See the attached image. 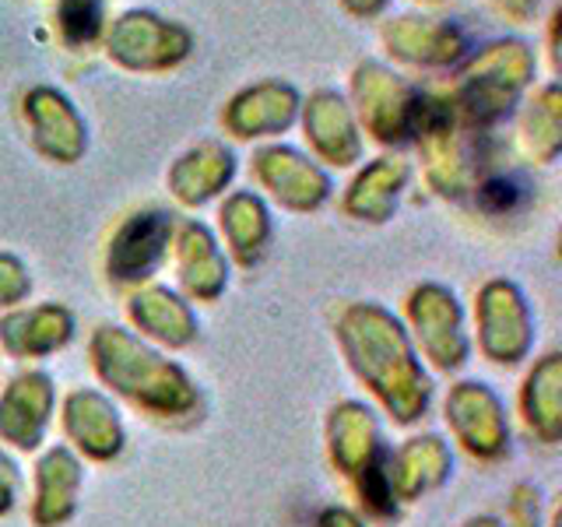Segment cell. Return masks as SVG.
<instances>
[{
	"label": "cell",
	"instance_id": "obj_26",
	"mask_svg": "<svg viewBox=\"0 0 562 527\" xmlns=\"http://www.w3.org/2000/svg\"><path fill=\"white\" fill-rule=\"evenodd\" d=\"M520 412L538 444L555 447L562 436V356L549 351L538 366L527 373L524 391H520Z\"/></svg>",
	"mask_w": 562,
	"mask_h": 527
},
{
	"label": "cell",
	"instance_id": "obj_25",
	"mask_svg": "<svg viewBox=\"0 0 562 527\" xmlns=\"http://www.w3.org/2000/svg\"><path fill=\"white\" fill-rule=\"evenodd\" d=\"M383 447L380 436V422L376 415L359 401H341L338 408L327 418V450H330V464L341 474H356L369 457Z\"/></svg>",
	"mask_w": 562,
	"mask_h": 527
},
{
	"label": "cell",
	"instance_id": "obj_16",
	"mask_svg": "<svg viewBox=\"0 0 562 527\" xmlns=\"http://www.w3.org/2000/svg\"><path fill=\"white\" fill-rule=\"evenodd\" d=\"M172 260L180 289L193 303H215L228 285V257L204 222H183L172 236Z\"/></svg>",
	"mask_w": 562,
	"mask_h": 527
},
{
	"label": "cell",
	"instance_id": "obj_20",
	"mask_svg": "<svg viewBox=\"0 0 562 527\" xmlns=\"http://www.w3.org/2000/svg\"><path fill=\"white\" fill-rule=\"evenodd\" d=\"M75 341V313L60 303L11 310L0 316V348L11 359H46Z\"/></svg>",
	"mask_w": 562,
	"mask_h": 527
},
{
	"label": "cell",
	"instance_id": "obj_37",
	"mask_svg": "<svg viewBox=\"0 0 562 527\" xmlns=\"http://www.w3.org/2000/svg\"><path fill=\"white\" fill-rule=\"evenodd\" d=\"M559 22H562V11L555 8L549 18V57H552V70L559 75Z\"/></svg>",
	"mask_w": 562,
	"mask_h": 527
},
{
	"label": "cell",
	"instance_id": "obj_34",
	"mask_svg": "<svg viewBox=\"0 0 562 527\" xmlns=\"http://www.w3.org/2000/svg\"><path fill=\"white\" fill-rule=\"evenodd\" d=\"M485 4H492L503 18H509V22L527 25V22H531V18L538 14L541 0H485Z\"/></svg>",
	"mask_w": 562,
	"mask_h": 527
},
{
	"label": "cell",
	"instance_id": "obj_8",
	"mask_svg": "<svg viewBox=\"0 0 562 527\" xmlns=\"http://www.w3.org/2000/svg\"><path fill=\"white\" fill-rule=\"evenodd\" d=\"M474 321H479V348L488 362L517 366L535 345V321L524 292L506 278H492L474 299Z\"/></svg>",
	"mask_w": 562,
	"mask_h": 527
},
{
	"label": "cell",
	"instance_id": "obj_27",
	"mask_svg": "<svg viewBox=\"0 0 562 527\" xmlns=\"http://www.w3.org/2000/svg\"><path fill=\"white\" fill-rule=\"evenodd\" d=\"M520 145L527 158L538 166H552L562 152V88L559 81H544L524 102L520 113Z\"/></svg>",
	"mask_w": 562,
	"mask_h": 527
},
{
	"label": "cell",
	"instance_id": "obj_38",
	"mask_svg": "<svg viewBox=\"0 0 562 527\" xmlns=\"http://www.w3.org/2000/svg\"><path fill=\"white\" fill-rule=\"evenodd\" d=\"M418 4H443V0H418Z\"/></svg>",
	"mask_w": 562,
	"mask_h": 527
},
{
	"label": "cell",
	"instance_id": "obj_2",
	"mask_svg": "<svg viewBox=\"0 0 562 527\" xmlns=\"http://www.w3.org/2000/svg\"><path fill=\"white\" fill-rule=\"evenodd\" d=\"M95 377L131 401L137 412L158 422H193L201 412L198 383L187 377L183 366L169 362L137 334L102 324L88 341Z\"/></svg>",
	"mask_w": 562,
	"mask_h": 527
},
{
	"label": "cell",
	"instance_id": "obj_14",
	"mask_svg": "<svg viewBox=\"0 0 562 527\" xmlns=\"http://www.w3.org/2000/svg\"><path fill=\"white\" fill-rule=\"evenodd\" d=\"M299 105H303V92L292 81L281 78H263L239 88V92L225 102L222 110V127L236 141H260V137H278L289 127H295Z\"/></svg>",
	"mask_w": 562,
	"mask_h": 527
},
{
	"label": "cell",
	"instance_id": "obj_32",
	"mask_svg": "<svg viewBox=\"0 0 562 527\" xmlns=\"http://www.w3.org/2000/svg\"><path fill=\"white\" fill-rule=\"evenodd\" d=\"M32 292V274L22 257L0 250V306H18Z\"/></svg>",
	"mask_w": 562,
	"mask_h": 527
},
{
	"label": "cell",
	"instance_id": "obj_3",
	"mask_svg": "<svg viewBox=\"0 0 562 527\" xmlns=\"http://www.w3.org/2000/svg\"><path fill=\"white\" fill-rule=\"evenodd\" d=\"M535 70L538 60L531 43L503 35L485 46H471L468 57L453 67L447 99L471 134H488L520 105L535 81Z\"/></svg>",
	"mask_w": 562,
	"mask_h": 527
},
{
	"label": "cell",
	"instance_id": "obj_4",
	"mask_svg": "<svg viewBox=\"0 0 562 527\" xmlns=\"http://www.w3.org/2000/svg\"><path fill=\"white\" fill-rule=\"evenodd\" d=\"M102 49L131 75H166L193 57L198 40L176 18H166L151 8H127L113 22H105Z\"/></svg>",
	"mask_w": 562,
	"mask_h": 527
},
{
	"label": "cell",
	"instance_id": "obj_5",
	"mask_svg": "<svg viewBox=\"0 0 562 527\" xmlns=\"http://www.w3.org/2000/svg\"><path fill=\"white\" fill-rule=\"evenodd\" d=\"M345 99L356 113L359 131L373 137L376 145L401 148L412 141L422 88L401 78L394 67L380 60H359L351 70V88Z\"/></svg>",
	"mask_w": 562,
	"mask_h": 527
},
{
	"label": "cell",
	"instance_id": "obj_1",
	"mask_svg": "<svg viewBox=\"0 0 562 527\" xmlns=\"http://www.w3.org/2000/svg\"><path fill=\"white\" fill-rule=\"evenodd\" d=\"M338 345L373 397L401 426L429 412L432 383L422 369L412 334L380 303H351L338 316Z\"/></svg>",
	"mask_w": 562,
	"mask_h": 527
},
{
	"label": "cell",
	"instance_id": "obj_31",
	"mask_svg": "<svg viewBox=\"0 0 562 527\" xmlns=\"http://www.w3.org/2000/svg\"><path fill=\"white\" fill-rule=\"evenodd\" d=\"M541 517V496L535 485H517L509 496V509L496 517H471L464 527H538Z\"/></svg>",
	"mask_w": 562,
	"mask_h": 527
},
{
	"label": "cell",
	"instance_id": "obj_21",
	"mask_svg": "<svg viewBox=\"0 0 562 527\" xmlns=\"http://www.w3.org/2000/svg\"><path fill=\"white\" fill-rule=\"evenodd\" d=\"M127 316L140 330V338H151L166 348H190L201 334L198 313L187 299L166 285H151V281L127 299Z\"/></svg>",
	"mask_w": 562,
	"mask_h": 527
},
{
	"label": "cell",
	"instance_id": "obj_13",
	"mask_svg": "<svg viewBox=\"0 0 562 527\" xmlns=\"http://www.w3.org/2000/svg\"><path fill=\"white\" fill-rule=\"evenodd\" d=\"M299 127L316 162L351 169L362 158V131L338 88H316L299 105Z\"/></svg>",
	"mask_w": 562,
	"mask_h": 527
},
{
	"label": "cell",
	"instance_id": "obj_30",
	"mask_svg": "<svg viewBox=\"0 0 562 527\" xmlns=\"http://www.w3.org/2000/svg\"><path fill=\"white\" fill-rule=\"evenodd\" d=\"M474 201L488 215H506V211H517L520 201L527 198V187L517 172L509 169H482L479 180H474Z\"/></svg>",
	"mask_w": 562,
	"mask_h": 527
},
{
	"label": "cell",
	"instance_id": "obj_7",
	"mask_svg": "<svg viewBox=\"0 0 562 527\" xmlns=\"http://www.w3.org/2000/svg\"><path fill=\"white\" fill-rule=\"evenodd\" d=\"M176 222L162 208H145L127 215L105 246V278L113 285H148L169 260Z\"/></svg>",
	"mask_w": 562,
	"mask_h": 527
},
{
	"label": "cell",
	"instance_id": "obj_18",
	"mask_svg": "<svg viewBox=\"0 0 562 527\" xmlns=\"http://www.w3.org/2000/svg\"><path fill=\"white\" fill-rule=\"evenodd\" d=\"M64 433L88 461H113L127 447L116 404L99 391H70L64 397Z\"/></svg>",
	"mask_w": 562,
	"mask_h": 527
},
{
	"label": "cell",
	"instance_id": "obj_22",
	"mask_svg": "<svg viewBox=\"0 0 562 527\" xmlns=\"http://www.w3.org/2000/svg\"><path fill=\"white\" fill-rule=\"evenodd\" d=\"M218 228H222L228 257L246 271L257 268L271 250V236H274L271 208L254 190L228 193V198L218 204Z\"/></svg>",
	"mask_w": 562,
	"mask_h": 527
},
{
	"label": "cell",
	"instance_id": "obj_24",
	"mask_svg": "<svg viewBox=\"0 0 562 527\" xmlns=\"http://www.w3.org/2000/svg\"><path fill=\"white\" fill-rule=\"evenodd\" d=\"M453 471V453L439 436H415L401 450H391V482L401 503L439 489Z\"/></svg>",
	"mask_w": 562,
	"mask_h": 527
},
{
	"label": "cell",
	"instance_id": "obj_12",
	"mask_svg": "<svg viewBox=\"0 0 562 527\" xmlns=\"http://www.w3.org/2000/svg\"><path fill=\"white\" fill-rule=\"evenodd\" d=\"M447 426L474 461H499L509 450V422L488 383L464 380L447 397Z\"/></svg>",
	"mask_w": 562,
	"mask_h": 527
},
{
	"label": "cell",
	"instance_id": "obj_28",
	"mask_svg": "<svg viewBox=\"0 0 562 527\" xmlns=\"http://www.w3.org/2000/svg\"><path fill=\"white\" fill-rule=\"evenodd\" d=\"M351 482H356V496H359L362 509L373 520L391 524L401 517V500L391 482V447L386 444L369 457L356 474H351Z\"/></svg>",
	"mask_w": 562,
	"mask_h": 527
},
{
	"label": "cell",
	"instance_id": "obj_9",
	"mask_svg": "<svg viewBox=\"0 0 562 527\" xmlns=\"http://www.w3.org/2000/svg\"><path fill=\"white\" fill-rule=\"evenodd\" d=\"M22 123L29 145L46 162L78 166L88 152V123L81 110L57 85H32L22 96Z\"/></svg>",
	"mask_w": 562,
	"mask_h": 527
},
{
	"label": "cell",
	"instance_id": "obj_10",
	"mask_svg": "<svg viewBox=\"0 0 562 527\" xmlns=\"http://www.w3.org/2000/svg\"><path fill=\"white\" fill-rule=\"evenodd\" d=\"M254 180L260 190H268V198L281 204L295 215H310V211H321L330 193L334 180L330 172L310 158L306 152H299L292 145H263L254 152Z\"/></svg>",
	"mask_w": 562,
	"mask_h": 527
},
{
	"label": "cell",
	"instance_id": "obj_36",
	"mask_svg": "<svg viewBox=\"0 0 562 527\" xmlns=\"http://www.w3.org/2000/svg\"><path fill=\"white\" fill-rule=\"evenodd\" d=\"M316 527H366V520L356 517L345 506H330V509H324L321 517H316Z\"/></svg>",
	"mask_w": 562,
	"mask_h": 527
},
{
	"label": "cell",
	"instance_id": "obj_19",
	"mask_svg": "<svg viewBox=\"0 0 562 527\" xmlns=\"http://www.w3.org/2000/svg\"><path fill=\"white\" fill-rule=\"evenodd\" d=\"M412 180V162L401 155H380L373 162H366L341 198V211L356 222L383 225L394 218L401 204V193L408 190Z\"/></svg>",
	"mask_w": 562,
	"mask_h": 527
},
{
	"label": "cell",
	"instance_id": "obj_35",
	"mask_svg": "<svg viewBox=\"0 0 562 527\" xmlns=\"http://www.w3.org/2000/svg\"><path fill=\"white\" fill-rule=\"evenodd\" d=\"M338 4L345 8V14L359 18V22H373V18L391 8V0H338Z\"/></svg>",
	"mask_w": 562,
	"mask_h": 527
},
{
	"label": "cell",
	"instance_id": "obj_23",
	"mask_svg": "<svg viewBox=\"0 0 562 527\" xmlns=\"http://www.w3.org/2000/svg\"><path fill=\"white\" fill-rule=\"evenodd\" d=\"M85 471L75 450L49 447L35 464V496H32V524L35 527H64L78 514V492Z\"/></svg>",
	"mask_w": 562,
	"mask_h": 527
},
{
	"label": "cell",
	"instance_id": "obj_15",
	"mask_svg": "<svg viewBox=\"0 0 562 527\" xmlns=\"http://www.w3.org/2000/svg\"><path fill=\"white\" fill-rule=\"evenodd\" d=\"M53 404H57V386L43 369L14 377L8 391L0 394V439L14 450H40L46 439Z\"/></svg>",
	"mask_w": 562,
	"mask_h": 527
},
{
	"label": "cell",
	"instance_id": "obj_11",
	"mask_svg": "<svg viewBox=\"0 0 562 527\" xmlns=\"http://www.w3.org/2000/svg\"><path fill=\"white\" fill-rule=\"evenodd\" d=\"M380 40L394 60L422 70H453L471 53V35L453 18L401 14L383 22Z\"/></svg>",
	"mask_w": 562,
	"mask_h": 527
},
{
	"label": "cell",
	"instance_id": "obj_17",
	"mask_svg": "<svg viewBox=\"0 0 562 527\" xmlns=\"http://www.w3.org/2000/svg\"><path fill=\"white\" fill-rule=\"evenodd\" d=\"M236 169H239L236 152L228 148L225 141L207 137L176 158L166 172V183H169V193L176 198V204L201 208L228 190V183L236 180Z\"/></svg>",
	"mask_w": 562,
	"mask_h": 527
},
{
	"label": "cell",
	"instance_id": "obj_6",
	"mask_svg": "<svg viewBox=\"0 0 562 527\" xmlns=\"http://www.w3.org/2000/svg\"><path fill=\"white\" fill-rule=\"evenodd\" d=\"M408 324H412L408 334H415L412 338L415 351L426 356L439 373H457L468 362L471 341L464 330V310L447 285L426 281V285L412 289Z\"/></svg>",
	"mask_w": 562,
	"mask_h": 527
},
{
	"label": "cell",
	"instance_id": "obj_29",
	"mask_svg": "<svg viewBox=\"0 0 562 527\" xmlns=\"http://www.w3.org/2000/svg\"><path fill=\"white\" fill-rule=\"evenodd\" d=\"M105 0H53V25L70 53L95 49L105 32Z\"/></svg>",
	"mask_w": 562,
	"mask_h": 527
},
{
	"label": "cell",
	"instance_id": "obj_33",
	"mask_svg": "<svg viewBox=\"0 0 562 527\" xmlns=\"http://www.w3.org/2000/svg\"><path fill=\"white\" fill-rule=\"evenodd\" d=\"M18 496H22V474H18V464L11 457L0 450V517L18 506Z\"/></svg>",
	"mask_w": 562,
	"mask_h": 527
}]
</instances>
